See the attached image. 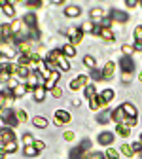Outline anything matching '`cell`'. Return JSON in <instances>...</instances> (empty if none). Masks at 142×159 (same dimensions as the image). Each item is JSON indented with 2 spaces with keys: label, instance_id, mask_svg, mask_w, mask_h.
Listing matches in <instances>:
<instances>
[{
  "label": "cell",
  "instance_id": "obj_1",
  "mask_svg": "<svg viewBox=\"0 0 142 159\" xmlns=\"http://www.w3.org/2000/svg\"><path fill=\"white\" fill-rule=\"evenodd\" d=\"M89 148H91V140H89V138H85L80 146H76L74 150H70V159H84L85 157V152Z\"/></svg>",
  "mask_w": 142,
  "mask_h": 159
},
{
  "label": "cell",
  "instance_id": "obj_2",
  "mask_svg": "<svg viewBox=\"0 0 142 159\" xmlns=\"http://www.w3.org/2000/svg\"><path fill=\"white\" fill-rule=\"evenodd\" d=\"M4 117V121H6V125L10 127V129H13V127H17L19 125V119H17V116H15V112L13 110H10V108H6V110H2V114H0Z\"/></svg>",
  "mask_w": 142,
  "mask_h": 159
},
{
  "label": "cell",
  "instance_id": "obj_3",
  "mask_svg": "<svg viewBox=\"0 0 142 159\" xmlns=\"http://www.w3.org/2000/svg\"><path fill=\"white\" fill-rule=\"evenodd\" d=\"M68 36H70V40H72V46H78L80 42L84 40V30L82 29H76V27H70V29H66L65 30Z\"/></svg>",
  "mask_w": 142,
  "mask_h": 159
},
{
  "label": "cell",
  "instance_id": "obj_4",
  "mask_svg": "<svg viewBox=\"0 0 142 159\" xmlns=\"http://www.w3.org/2000/svg\"><path fill=\"white\" fill-rule=\"evenodd\" d=\"M70 119H72V116L66 110H57L55 117H53V123L55 125H65V123H70Z\"/></svg>",
  "mask_w": 142,
  "mask_h": 159
},
{
  "label": "cell",
  "instance_id": "obj_5",
  "mask_svg": "<svg viewBox=\"0 0 142 159\" xmlns=\"http://www.w3.org/2000/svg\"><path fill=\"white\" fill-rule=\"evenodd\" d=\"M119 66H121V70H123V74H133L135 72V61L131 57H121Z\"/></svg>",
  "mask_w": 142,
  "mask_h": 159
},
{
  "label": "cell",
  "instance_id": "obj_6",
  "mask_svg": "<svg viewBox=\"0 0 142 159\" xmlns=\"http://www.w3.org/2000/svg\"><path fill=\"white\" fill-rule=\"evenodd\" d=\"M59 72L55 70V72H49V76L46 78V82H44V89L46 91H51L53 87H57V82H59Z\"/></svg>",
  "mask_w": 142,
  "mask_h": 159
},
{
  "label": "cell",
  "instance_id": "obj_7",
  "mask_svg": "<svg viewBox=\"0 0 142 159\" xmlns=\"http://www.w3.org/2000/svg\"><path fill=\"white\" fill-rule=\"evenodd\" d=\"M89 84H87V76H78V78H74L72 82H70V89L72 91H78V89H82V87H87Z\"/></svg>",
  "mask_w": 142,
  "mask_h": 159
},
{
  "label": "cell",
  "instance_id": "obj_8",
  "mask_svg": "<svg viewBox=\"0 0 142 159\" xmlns=\"http://www.w3.org/2000/svg\"><path fill=\"white\" fill-rule=\"evenodd\" d=\"M13 140H15L13 129L6 127V129H2V131H0V142H2V146H4V144H8V142H13Z\"/></svg>",
  "mask_w": 142,
  "mask_h": 159
},
{
  "label": "cell",
  "instance_id": "obj_9",
  "mask_svg": "<svg viewBox=\"0 0 142 159\" xmlns=\"http://www.w3.org/2000/svg\"><path fill=\"white\" fill-rule=\"evenodd\" d=\"M110 19H112V21H117V23H127L129 15L125 11H121V10H112L110 11Z\"/></svg>",
  "mask_w": 142,
  "mask_h": 159
},
{
  "label": "cell",
  "instance_id": "obj_10",
  "mask_svg": "<svg viewBox=\"0 0 142 159\" xmlns=\"http://www.w3.org/2000/svg\"><path fill=\"white\" fill-rule=\"evenodd\" d=\"M114 133H110V131H104V133H100L98 134V138H97V140H98V144H103V146H110L112 142H114Z\"/></svg>",
  "mask_w": 142,
  "mask_h": 159
},
{
  "label": "cell",
  "instance_id": "obj_11",
  "mask_svg": "<svg viewBox=\"0 0 142 159\" xmlns=\"http://www.w3.org/2000/svg\"><path fill=\"white\" fill-rule=\"evenodd\" d=\"M0 10H2L8 17H15V10H13V4L10 0H0Z\"/></svg>",
  "mask_w": 142,
  "mask_h": 159
},
{
  "label": "cell",
  "instance_id": "obj_12",
  "mask_svg": "<svg viewBox=\"0 0 142 159\" xmlns=\"http://www.w3.org/2000/svg\"><path fill=\"white\" fill-rule=\"evenodd\" d=\"M23 23H25L27 29H38V19H36L34 13H27V15L23 17Z\"/></svg>",
  "mask_w": 142,
  "mask_h": 159
},
{
  "label": "cell",
  "instance_id": "obj_13",
  "mask_svg": "<svg viewBox=\"0 0 142 159\" xmlns=\"http://www.w3.org/2000/svg\"><path fill=\"white\" fill-rule=\"evenodd\" d=\"M121 108H123V112H125V117H133V119H136L138 112H136L135 104H131V102H123V104H121Z\"/></svg>",
  "mask_w": 142,
  "mask_h": 159
},
{
  "label": "cell",
  "instance_id": "obj_14",
  "mask_svg": "<svg viewBox=\"0 0 142 159\" xmlns=\"http://www.w3.org/2000/svg\"><path fill=\"white\" fill-rule=\"evenodd\" d=\"M114 72H116V65H114L112 61L106 63L104 68H103V80H112V78H114Z\"/></svg>",
  "mask_w": 142,
  "mask_h": 159
},
{
  "label": "cell",
  "instance_id": "obj_15",
  "mask_svg": "<svg viewBox=\"0 0 142 159\" xmlns=\"http://www.w3.org/2000/svg\"><path fill=\"white\" fill-rule=\"evenodd\" d=\"M112 121H116V123H123L125 121V112H123V108H116V110H112Z\"/></svg>",
  "mask_w": 142,
  "mask_h": 159
},
{
  "label": "cell",
  "instance_id": "obj_16",
  "mask_svg": "<svg viewBox=\"0 0 142 159\" xmlns=\"http://www.w3.org/2000/svg\"><path fill=\"white\" fill-rule=\"evenodd\" d=\"M89 15H91V21L97 23V25H98V21H103V19H104V11H103V8H93Z\"/></svg>",
  "mask_w": 142,
  "mask_h": 159
},
{
  "label": "cell",
  "instance_id": "obj_17",
  "mask_svg": "<svg viewBox=\"0 0 142 159\" xmlns=\"http://www.w3.org/2000/svg\"><path fill=\"white\" fill-rule=\"evenodd\" d=\"M65 15H66V17H78V15H82V8L76 6V4L66 6V8H65Z\"/></svg>",
  "mask_w": 142,
  "mask_h": 159
},
{
  "label": "cell",
  "instance_id": "obj_18",
  "mask_svg": "<svg viewBox=\"0 0 142 159\" xmlns=\"http://www.w3.org/2000/svg\"><path fill=\"white\" fill-rule=\"evenodd\" d=\"M114 97H116V93H114L112 89H104L103 93H100V101H103V104L106 106L110 101H114Z\"/></svg>",
  "mask_w": 142,
  "mask_h": 159
},
{
  "label": "cell",
  "instance_id": "obj_19",
  "mask_svg": "<svg viewBox=\"0 0 142 159\" xmlns=\"http://www.w3.org/2000/svg\"><path fill=\"white\" fill-rule=\"evenodd\" d=\"M103 106H104V104H103V101H100V97H97V95H95V97H91V98H89V108H91L93 112L100 110Z\"/></svg>",
  "mask_w": 142,
  "mask_h": 159
},
{
  "label": "cell",
  "instance_id": "obj_20",
  "mask_svg": "<svg viewBox=\"0 0 142 159\" xmlns=\"http://www.w3.org/2000/svg\"><path fill=\"white\" fill-rule=\"evenodd\" d=\"M97 121L98 123H108V121H112V110H104V112H100L98 116H97Z\"/></svg>",
  "mask_w": 142,
  "mask_h": 159
},
{
  "label": "cell",
  "instance_id": "obj_21",
  "mask_svg": "<svg viewBox=\"0 0 142 159\" xmlns=\"http://www.w3.org/2000/svg\"><path fill=\"white\" fill-rule=\"evenodd\" d=\"M32 125L38 127V129H46V127H48V119L42 117V116H34V117H32Z\"/></svg>",
  "mask_w": 142,
  "mask_h": 159
},
{
  "label": "cell",
  "instance_id": "obj_22",
  "mask_svg": "<svg viewBox=\"0 0 142 159\" xmlns=\"http://www.w3.org/2000/svg\"><path fill=\"white\" fill-rule=\"evenodd\" d=\"M57 66L63 70V72H68V70H70V63L66 61V57H65V55H61V57L57 59Z\"/></svg>",
  "mask_w": 142,
  "mask_h": 159
},
{
  "label": "cell",
  "instance_id": "obj_23",
  "mask_svg": "<svg viewBox=\"0 0 142 159\" xmlns=\"http://www.w3.org/2000/svg\"><path fill=\"white\" fill-rule=\"evenodd\" d=\"M116 133H117L119 136H129V134H131V127H127L125 123H117Z\"/></svg>",
  "mask_w": 142,
  "mask_h": 159
},
{
  "label": "cell",
  "instance_id": "obj_24",
  "mask_svg": "<svg viewBox=\"0 0 142 159\" xmlns=\"http://www.w3.org/2000/svg\"><path fill=\"white\" fill-rule=\"evenodd\" d=\"M44 98H46V89H44V85H40V87H36V89H34V101L42 102Z\"/></svg>",
  "mask_w": 142,
  "mask_h": 159
},
{
  "label": "cell",
  "instance_id": "obj_25",
  "mask_svg": "<svg viewBox=\"0 0 142 159\" xmlns=\"http://www.w3.org/2000/svg\"><path fill=\"white\" fill-rule=\"evenodd\" d=\"M17 63H19V66H29L30 65V53H21L17 57Z\"/></svg>",
  "mask_w": 142,
  "mask_h": 159
},
{
  "label": "cell",
  "instance_id": "obj_26",
  "mask_svg": "<svg viewBox=\"0 0 142 159\" xmlns=\"http://www.w3.org/2000/svg\"><path fill=\"white\" fill-rule=\"evenodd\" d=\"M27 91H29V87H27L25 84H19V85H17V87H15L11 93H13V98H17V97H23Z\"/></svg>",
  "mask_w": 142,
  "mask_h": 159
},
{
  "label": "cell",
  "instance_id": "obj_27",
  "mask_svg": "<svg viewBox=\"0 0 142 159\" xmlns=\"http://www.w3.org/2000/svg\"><path fill=\"white\" fill-rule=\"evenodd\" d=\"M61 49H63V55H65V57H74V55H76V48H74L72 44H66V46H63Z\"/></svg>",
  "mask_w": 142,
  "mask_h": 159
},
{
  "label": "cell",
  "instance_id": "obj_28",
  "mask_svg": "<svg viewBox=\"0 0 142 159\" xmlns=\"http://www.w3.org/2000/svg\"><path fill=\"white\" fill-rule=\"evenodd\" d=\"M84 65H85L87 68H91V70H95V68H97V61H95L91 55H85V57H84Z\"/></svg>",
  "mask_w": 142,
  "mask_h": 159
},
{
  "label": "cell",
  "instance_id": "obj_29",
  "mask_svg": "<svg viewBox=\"0 0 142 159\" xmlns=\"http://www.w3.org/2000/svg\"><path fill=\"white\" fill-rule=\"evenodd\" d=\"M100 36H103L104 40H106V42H114V32L110 30V29H103V30H100Z\"/></svg>",
  "mask_w": 142,
  "mask_h": 159
},
{
  "label": "cell",
  "instance_id": "obj_30",
  "mask_svg": "<svg viewBox=\"0 0 142 159\" xmlns=\"http://www.w3.org/2000/svg\"><path fill=\"white\" fill-rule=\"evenodd\" d=\"M15 76H19V78H29V76H30L29 66H19V65H17V74H15Z\"/></svg>",
  "mask_w": 142,
  "mask_h": 159
},
{
  "label": "cell",
  "instance_id": "obj_31",
  "mask_svg": "<svg viewBox=\"0 0 142 159\" xmlns=\"http://www.w3.org/2000/svg\"><path fill=\"white\" fill-rule=\"evenodd\" d=\"M2 150H4L6 153H15V152H17V142H15V140H13V142H8V144L2 146Z\"/></svg>",
  "mask_w": 142,
  "mask_h": 159
},
{
  "label": "cell",
  "instance_id": "obj_32",
  "mask_svg": "<svg viewBox=\"0 0 142 159\" xmlns=\"http://www.w3.org/2000/svg\"><path fill=\"white\" fill-rule=\"evenodd\" d=\"M0 55L13 57V55H15V49H13V48H10V46H0Z\"/></svg>",
  "mask_w": 142,
  "mask_h": 159
},
{
  "label": "cell",
  "instance_id": "obj_33",
  "mask_svg": "<svg viewBox=\"0 0 142 159\" xmlns=\"http://www.w3.org/2000/svg\"><path fill=\"white\" fill-rule=\"evenodd\" d=\"M84 159H106V155L103 152H89V153H85Z\"/></svg>",
  "mask_w": 142,
  "mask_h": 159
},
{
  "label": "cell",
  "instance_id": "obj_34",
  "mask_svg": "<svg viewBox=\"0 0 142 159\" xmlns=\"http://www.w3.org/2000/svg\"><path fill=\"white\" fill-rule=\"evenodd\" d=\"M104 155H106V159H119V152H116L114 148H108Z\"/></svg>",
  "mask_w": 142,
  "mask_h": 159
},
{
  "label": "cell",
  "instance_id": "obj_35",
  "mask_svg": "<svg viewBox=\"0 0 142 159\" xmlns=\"http://www.w3.org/2000/svg\"><path fill=\"white\" fill-rule=\"evenodd\" d=\"M23 142H25V146H34V138H32L30 133H25L23 134Z\"/></svg>",
  "mask_w": 142,
  "mask_h": 159
},
{
  "label": "cell",
  "instance_id": "obj_36",
  "mask_svg": "<svg viewBox=\"0 0 142 159\" xmlns=\"http://www.w3.org/2000/svg\"><path fill=\"white\" fill-rule=\"evenodd\" d=\"M15 116L19 119V123H25L27 121V112L25 110H15Z\"/></svg>",
  "mask_w": 142,
  "mask_h": 159
},
{
  "label": "cell",
  "instance_id": "obj_37",
  "mask_svg": "<svg viewBox=\"0 0 142 159\" xmlns=\"http://www.w3.org/2000/svg\"><path fill=\"white\" fill-rule=\"evenodd\" d=\"M121 51H123V57H131V53L135 51V48L129 46V44H125V46H121Z\"/></svg>",
  "mask_w": 142,
  "mask_h": 159
},
{
  "label": "cell",
  "instance_id": "obj_38",
  "mask_svg": "<svg viewBox=\"0 0 142 159\" xmlns=\"http://www.w3.org/2000/svg\"><path fill=\"white\" fill-rule=\"evenodd\" d=\"M25 155L27 157H34V155H38V152H36L34 146H25Z\"/></svg>",
  "mask_w": 142,
  "mask_h": 159
},
{
  "label": "cell",
  "instance_id": "obj_39",
  "mask_svg": "<svg viewBox=\"0 0 142 159\" xmlns=\"http://www.w3.org/2000/svg\"><path fill=\"white\" fill-rule=\"evenodd\" d=\"M121 153H123V155H127V157H131L133 155V148L129 146V144H123V146H121V150H119Z\"/></svg>",
  "mask_w": 142,
  "mask_h": 159
},
{
  "label": "cell",
  "instance_id": "obj_40",
  "mask_svg": "<svg viewBox=\"0 0 142 159\" xmlns=\"http://www.w3.org/2000/svg\"><path fill=\"white\" fill-rule=\"evenodd\" d=\"M135 40H136L138 44H142V25H138L135 29Z\"/></svg>",
  "mask_w": 142,
  "mask_h": 159
},
{
  "label": "cell",
  "instance_id": "obj_41",
  "mask_svg": "<svg viewBox=\"0 0 142 159\" xmlns=\"http://www.w3.org/2000/svg\"><path fill=\"white\" fill-rule=\"evenodd\" d=\"M91 78L95 80V82H100V80H103V70H91Z\"/></svg>",
  "mask_w": 142,
  "mask_h": 159
},
{
  "label": "cell",
  "instance_id": "obj_42",
  "mask_svg": "<svg viewBox=\"0 0 142 159\" xmlns=\"http://www.w3.org/2000/svg\"><path fill=\"white\" fill-rule=\"evenodd\" d=\"M34 148H36V152L40 153L42 150H46V142H42V140H34Z\"/></svg>",
  "mask_w": 142,
  "mask_h": 159
},
{
  "label": "cell",
  "instance_id": "obj_43",
  "mask_svg": "<svg viewBox=\"0 0 142 159\" xmlns=\"http://www.w3.org/2000/svg\"><path fill=\"white\" fill-rule=\"evenodd\" d=\"M85 97H87V98L95 97V85H91V84H89V85L85 87Z\"/></svg>",
  "mask_w": 142,
  "mask_h": 159
},
{
  "label": "cell",
  "instance_id": "obj_44",
  "mask_svg": "<svg viewBox=\"0 0 142 159\" xmlns=\"http://www.w3.org/2000/svg\"><path fill=\"white\" fill-rule=\"evenodd\" d=\"M131 148H133V153H140V152H142V142L138 140V142L131 144Z\"/></svg>",
  "mask_w": 142,
  "mask_h": 159
},
{
  "label": "cell",
  "instance_id": "obj_45",
  "mask_svg": "<svg viewBox=\"0 0 142 159\" xmlns=\"http://www.w3.org/2000/svg\"><path fill=\"white\" fill-rule=\"evenodd\" d=\"M17 85H19V84H17V80H15V78H10V80H8V89H10V91H13Z\"/></svg>",
  "mask_w": 142,
  "mask_h": 159
},
{
  "label": "cell",
  "instance_id": "obj_46",
  "mask_svg": "<svg viewBox=\"0 0 142 159\" xmlns=\"http://www.w3.org/2000/svg\"><path fill=\"white\" fill-rule=\"evenodd\" d=\"M51 95H53L55 98H61V97H63V89H61V87H53V89H51Z\"/></svg>",
  "mask_w": 142,
  "mask_h": 159
},
{
  "label": "cell",
  "instance_id": "obj_47",
  "mask_svg": "<svg viewBox=\"0 0 142 159\" xmlns=\"http://www.w3.org/2000/svg\"><path fill=\"white\" fill-rule=\"evenodd\" d=\"M110 25H112V19L110 17H104L103 21H100V27H103V29H110Z\"/></svg>",
  "mask_w": 142,
  "mask_h": 159
},
{
  "label": "cell",
  "instance_id": "obj_48",
  "mask_svg": "<svg viewBox=\"0 0 142 159\" xmlns=\"http://www.w3.org/2000/svg\"><path fill=\"white\" fill-rule=\"evenodd\" d=\"M27 6L29 8H40V6H42V2H40V0H29Z\"/></svg>",
  "mask_w": 142,
  "mask_h": 159
},
{
  "label": "cell",
  "instance_id": "obj_49",
  "mask_svg": "<svg viewBox=\"0 0 142 159\" xmlns=\"http://www.w3.org/2000/svg\"><path fill=\"white\" fill-rule=\"evenodd\" d=\"M127 127H135L136 125V119H133V117H125V121H123Z\"/></svg>",
  "mask_w": 142,
  "mask_h": 159
},
{
  "label": "cell",
  "instance_id": "obj_50",
  "mask_svg": "<svg viewBox=\"0 0 142 159\" xmlns=\"http://www.w3.org/2000/svg\"><path fill=\"white\" fill-rule=\"evenodd\" d=\"M93 27H95V25H93V21H87V23L82 27V30H89V32H93Z\"/></svg>",
  "mask_w": 142,
  "mask_h": 159
},
{
  "label": "cell",
  "instance_id": "obj_51",
  "mask_svg": "<svg viewBox=\"0 0 142 159\" xmlns=\"http://www.w3.org/2000/svg\"><path fill=\"white\" fill-rule=\"evenodd\" d=\"M125 4H127V8H136L138 6L136 0H125Z\"/></svg>",
  "mask_w": 142,
  "mask_h": 159
},
{
  "label": "cell",
  "instance_id": "obj_52",
  "mask_svg": "<svg viewBox=\"0 0 142 159\" xmlns=\"http://www.w3.org/2000/svg\"><path fill=\"white\" fill-rule=\"evenodd\" d=\"M63 136H65V140H74V133L72 131H66Z\"/></svg>",
  "mask_w": 142,
  "mask_h": 159
},
{
  "label": "cell",
  "instance_id": "obj_53",
  "mask_svg": "<svg viewBox=\"0 0 142 159\" xmlns=\"http://www.w3.org/2000/svg\"><path fill=\"white\" fill-rule=\"evenodd\" d=\"M100 30H103V27H100V25H95V27H93V34H95V36H97V34L100 36Z\"/></svg>",
  "mask_w": 142,
  "mask_h": 159
},
{
  "label": "cell",
  "instance_id": "obj_54",
  "mask_svg": "<svg viewBox=\"0 0 142 159\" xmlns=\"http://www.w3.org/2000/svg\"><path fill=\"white\" fill-rule=\"evenodd\" d=\"M8 125H6V121H4V117L2 116H0V131H2V129H6Z\"/></svg>",
  "mask_w": 142,
  "mask_h": 159
},
{
  "label": "cell",
  "instance_id": "obj_55",
  "mask_svg": "<svg viewBox=\"0 0 142 159\" xmlns=\"http://www.w3.org/2000/svg\"><path fill=\"white\" fill-rule=\"evenodd\" d=\"M133 48H135V51H142V44H138V42H135Z\"/></svg>",
  "mask_w": 142,
  "mask_h": 159
},
{
  "label": "cell",
  "instance_id": "obj_56",
  "mask_svg": "<svg viewBox=\"0 0 142 159\" xmlns=\"http://www.w3.org/2000/svg\"><path fill=\"white\" fill-rule=\"evenodd\" d=\"M129 80H131V74H123V82H125V84L129 82Z\"/></svg>",
  "mask_w": 142,
  "mask_h": 159
},
{
  "label": "cell",
  "instance_id": "obj_57",
  "mask_svg": "<svg viewBox=\"0 0 142 159\" xmlns=\"http://www.w3.org/2000/svg\"><path fill=\"white\" fill-rule=\"evenodd\" d=\"M4 157H6V152H4L2 148H0V159H4Z\"/></svg>",
  "mask_w": 142,
  "mask_h": 159
},
{
  "label": "cell",
  "instance_id": "obj_58",
  "mask_svg": "<svg viewBox=\"0 0 142 159\" xmlns=\"http://www.w3.org/2000/svg\"><path fill=\"white\" fill-rule=\"evenodd\" d=\"M138 80H140V82H142V70H140V74H138Z\"/></svg>",
  "mask_w": 142,
  "mask_h": 159
},
{
  "label": "cell",
  "instance_id": "obj_59",
  "mask_svg": "<svg viewBox=\"0 0 142 159\" xmlns=\"http://www.w3.org/2000/svg\"><path fill=\"white\" fill-rule=\"evenodd\" d=\"M140 142H142V133H140Z\"/></svg>",
  "mask_w": 142,
  "mask_h": 159
},
{
  "label": "cell",
  "instance_id": "obj_60",
  "mask_svg": "<svg viewBox=\"0 0 142 159\" xmlns=\"http://www.w3.org/2000/svg\"><path fill=\"white\" fill-rule=\"evenodd\" d=\"M0 61H2V55H0Z\"/></svg>",
  "mask_w": 142,
  "mask_h": 159
}]
</instances>
